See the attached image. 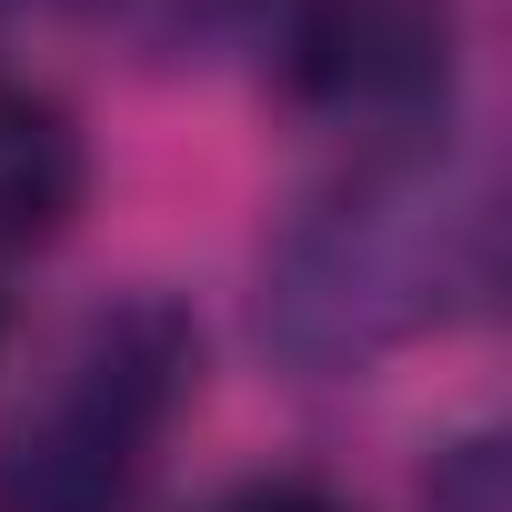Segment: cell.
I'll list each match as a JSON object with an SVG mask.
<instances>
[{
  "label": "cell",
  "mask_w": 512,
  "mask_h": 512,
  "mask_svg": "<svg viewBox=\"0 0 512 512\" xmlns=\"http://www.w3.org/2000/svg\"><path fill=\"white\" fill-rule=\"evenodd\" d=\"M452 41V0H282L292 91L362 131H422L452 91Z\"/></svg>",
  "instance_id": "3957f363"
},
{
  "label": "cell",
  "mask_w": 512,
  "mask_h": 512,
  "mask_svg": "<svg viewBox=\"0 0 512 512\" xmlns=\"http://www.w3.org/2000/svg\"><path fill=\"white\" fill-rule=\"evenodd\" d=\"M492 181L442 141H382L312 191L262 251V352L292 372H362L492 302Z\"/></svg>",
  "instance_id": "6da1fadb"
},
{
  "label": "cell",
  "mask_w": 512,
  "mask_h": 512,
  "mask_svg": "<svg viewBox=\"0 0 512 512\" xmlns=\"http://www.w3.org/2000/svg\"><path fill=\"white\" fill-rule=\"evenodd\" d=\"M211 512H342L322 482H302V472H262V482H241V492H221Z\"/></svg>",
  "instance_id": "8992f818"
},
{
  "label": "cell",
  "mask_w": 512,
  "mask_h": 512,
  "mask_svg": "<svg viewBox=\"0 0 512 512\" xmlns=\"http://www.w3.org/2000/svg\"><path fill=\"white\" fill-rule=\"evenodd\" d=\"M191 372H201V332L181 302L161 292L101 302L71 332L41 412H21L11 452H0V512H131L171 412L191 402Z\"/></svg>",
  "instance_id": "7a4b0ae2"
},
{
  "label": "cell",
  "mask_w": 512,
  "mask_h": 512,
  "mask_svg": "<svg viewBox=\"0 0 512 512\" xmlns=\"http://www.w3.org/2000/svg\"><path fill=\"white\" fill-rule=\"evenodd\" d=\"M422 512H512V462H502V442H492V432L452 442V452L432 462V482H422Z\"/></svg>",
  "instance_id": "5b68a950"
},
{
  "label": "cell",
  "mask_w": 512,
  "mask_h": 512,
  "mask_svg": "<svg viewBox=\"0 0 512 512\" xmlns=\"http://www.w3.org/2000/svg\"><path fill=\"white\" fill-rule=\"evenodd\" d=\"M91 191V151L61 101L41 91H0V251L51 241Z\"/></svg>",
  "instance_id": "277c9868"
}]
</instances>
